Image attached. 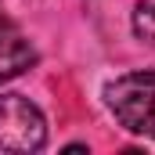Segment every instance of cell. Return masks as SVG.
Wrapping results in <instances>:
<instances>
[{
  "mask_svg": "<svg viewBox=\"0 0 155 155\" xmlns=\"http://www.w3.org/2000/svg\"><path fill=\"white\" fill-rule=\"evenodd\" d=\"M105 105L126 134L155 141V69L116 76L105 87Z\"/></svg>",
  "mask_w": 155,
  "mask_h": 155,
  "instance_id": "1",
  "label": "cell"
},
{
  "mask_svg": "<svg viewBox=\"0 0 155 155\" xmlns=\"http://www.w3.org/2000/svg\"><path fill=\"white\" fill-rule=\"evenodd\" d=\"M47 144V119L22 94H0V152L29 155Z\"/></svg>",
  "mask_w": 155,
  "mask_h": 155,
  "instance_id": "2",
  "label": "cell"
},
{
  "mask_svg": "<svg viewBox=\"0 0 155 155\" xmlns=\"http://www.w3.org/2000/svg\"><path fill=\"white\" fill-rule=\"evenodd\" d=\"M33 61H36V51L29 47V40L22 36V29H18V25L4 15V7H0V83L22 76Z\"/></svg>",
  "mask_w": 155,
  "mask_h": 155,
  "instance_id": "3",
  "label": "cell"
},
{
  "mask_svg": "<svg viewBox=\"0 0 155 155\" xmlns=\"http://www.w3.org/2000/svg\"><path fill=\"white\" fill-rule=\"evenodd\" d=\"M134 33L141 40L155 43V0H137L134 7Z\"/></svg>",
  "mask_w": 155,
  "mask_h": 155,
  "instance_id": "4",
  "label": "cell"
}]
</instances>
